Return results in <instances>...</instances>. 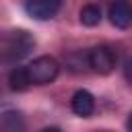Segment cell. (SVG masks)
Returning <instances> with one entry per match:
<instances>
[{
	"mask_svg": "<svg viewBox=\"0 0 132 132\" xmlns=\"http://www.w3.org/2000/svg\"><path fill=\"white\" fill-rule=\"evenodd\" d=\"M35 45V39L27 31H8L0 37V60L2 62H16L27 56Z\"/></svg>",
	"mask_w": 132,
	"mask_h": 132,
	"instance_id": "cell-1",
	"label": "cell"
},
{
	"mask_svg": "<svg viewBox=\"0 0 132 132\" xmlns=\"http://www.w3.org/2000/svg\"><path fill=\"white\" fill-rule=\"evenodd\" d=\"M58 72H60V64L52 56H39L25 66L29 85H47L58 76Z\"/></svg>",
	"mask_w": 132,
	"mask_h": 132,
	"instance_id": "cell-2",
	"label": "cell"
},
{
	"mask_svg": "<svg viewBox=\"0 0 132 132\" xmlns=\"http://www.w3.org/2000/svg\"><path fill=\"white\" fill-rule=\"evenodd\" d=\"M118 56L109 45H95L87 52V64L97 74H109L116 68Z\"/></svg>",
	"mask_w": 132,
	"mask_h": 132,
	"instance_id": "cell-3",
	"label": "cell"
},
{
	"mask_svg": "<svg viewBox=\"0 0 132 132\" xmlns=\"http://www.w3.org/2000/svg\"><path fill=\"white\" fill-rule=\"evenodd\" d=\"M60 6L62 0H25V10L37 21H47L56 16Z\"/></svg>",
	"mask_w": 132,
	"mask_h": 132,
	"instance_id": "cell-4",
	"label": "cell"
},
{
	"mask_svg": "<svg viewBox=\"0 0 132 132\" xmlns=\"http://www.w3.org/2000/svg\"><path fill=\"white\" fill-rule=\"evenodd\" d=\"M109 21L113 27L118 29H128L132 25V4L128 0H118L109 6V12H107Z\"/></svg>",
	"mask_w": 132,
	"mask_h": 132,
	"instance_id": "cell-5",
	"label": "cell"
},
{
	"mask_svg": "<svg viewBox=\"0 0 132 132\" xmlns=\"http://www.w3.org/2000/svg\"><path fill=\"white\" fill-rule=\"evenodd\" d=\"M70 107H72V111H74L76 116H80V118H89V116L95 111V97H93L89 91L80 89V91H76V93L72 95Z\"/></svg>",
	"mask_w": 132,
	"mask_h": 132,
	"instance_id": "cell-6",
	"label": "cell"
},
{
	"mask_svg": "<svg viewBox=\"0 0 132 132\" xmlns=\"http://www.w3.org/2000/svg\"><path fill=\"white\" fill-rule=\"evenodd\" d=\"M80 23L85 27H95L101 23V8L97 4H87L80 8Z\"/></svg>",
	"mask_w": 132,
	"mask_h": 132,
	"instance_id": "cell-7",
	"label": "cell"
},
{
	"mask_svg": "<svg viewBox=\"0 0 132 132\" xmlns=\"http://www.w3.org/2000/svg\"><path fill=\"white\" fill-rule=\"evenodd\" d=\"M8 80H10V89H14V91H25V89L31 87L29 80H27V74H25V66H16L10 72Z\"/></svg>",
	"mask_w": 132,
	"mask_h": 132,
	"instance_id": "cell-8",
	"label": "cell"
},
{
	"mask_svg": "<svg viewBox=\"0 0 132 132\" xmlns=\"http://www.w3.org/2000/svg\"><path fill=\"white\" fill-rule=\"evenodd\" d=\"M124 76H126V80L130 82V87H132V58L126 62V66H124Z\"/></svg>",
	"mask_w": 132,
	"mask_h": 132,
	"instance_id": "cell-9",
	"label": "cell"
},
{
	"mask_svg": "<svg viewBox=\"0 0 132 132\" xmlns=\"http://www.w3.org/2000/svg\"><path fill=\"white\" fill-rule=\"evenodd\" d=\"M41 132H62L60 128H56V126H50V128H43Z\"/></svg>",
	"mask_w": 132,
	"mask_h": 132,
	"instance_id": "cell-10",
	"label": "cell"
},
{
	"mask_svg": "<svg viewBox=\"0 0 132 132\" xmlns=\"http://www.w3.org/2000/svg\"><path fill=\"white\" fill-rule=\"evenodd\" d=\"M128 132H132V113H130V118H128Z\"/></svg>",
	"mask_w": 132,
	"mask_h": 132,
	"instance_id": "cell-11",
	"label": "cell"
}]
</instances>
